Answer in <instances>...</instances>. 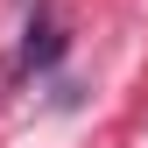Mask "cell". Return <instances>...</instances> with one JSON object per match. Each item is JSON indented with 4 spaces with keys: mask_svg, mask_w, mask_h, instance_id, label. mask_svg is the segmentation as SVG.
Instances as JSON below:
<instances>
[{
    "mask_svg": "<svg viewBox=\"0 0 148 148\" xmlns=\"http://www.w3.org/2000/svg\"><path fill=\"white\" fill-rule=\"evenodd\" d=\"M57 57H64V28H57V21H42V28L28 35V49H21V64L35 71V64H57Z\"/></svg>",
    "mask_w": 148,
    "mask_h": 148,
    "instance_id": "1",
    "label": "cell"
}]
</instances>
